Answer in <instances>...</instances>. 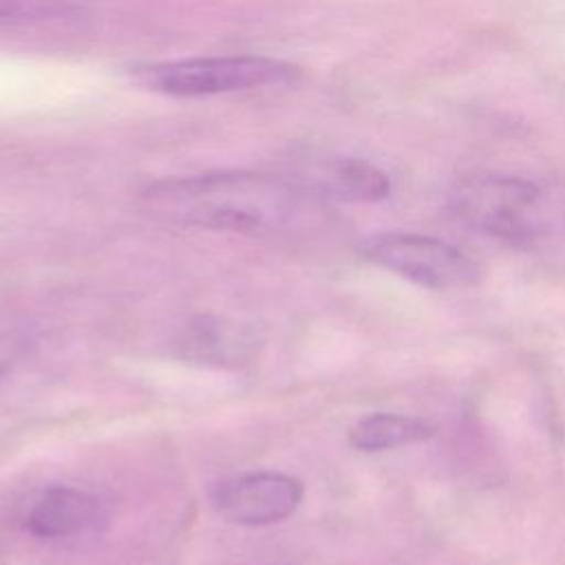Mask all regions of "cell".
<instances>
[{"label":"cell","instance_id":"cell-2","mask_svg":"<svg viewBox=\"0 0 565 565\" xmlns=\"http://www.w3.org/2000/svg\"><path fill=\"white\" fill-rule=\"evenodd\" d=\"M543 190L523 177L475 172L461 177L450 194L455 214L472 230L516 247L541 234Z\"/></svg>","mask_w":565,"mask_h":565},{"label":"cell","instance_id":"cell-9","mask_svg":"<svg viewBox=\"0 0 565 565\" xmlns=\"http://www.w3.org/2000/svg\"><path fill=\"white\" fill-rule=\"evenodd\" d=\"M435 433L437 426L422 417L399 413H373L358 419L349 428V444L362 452H382L426 441L435 437Z\"/></svg>","mask_w":565,"mask_h":565},{"label":"cell","instance_id":"cell-4","mask_svg":"<svg viewBox=\"0 0 565 565\" xmlns=\"http://www.w3.org/2000/svg\"><path fill=\"white\" fill-rule=\"evenodd\" d=\"M360 252L366 260L435 291L475 287L483 278L481 265L463 249L426 234H373L364 238Z\"/></svg>","mask_w":565,"mask_h":565},{"label":"cell","instance_id":"cell-11","mask_svg":"<svg viewBox=\"0 0 565 565\" xmlns=\"http://www.w3.org/2000/svg\"><path fill=\"white\" fill-rule=\"evenodd\" d=\"M24 349V342L18 333L0 331V380L15 366Z\"/></svg>","mask_w":565,"mask_h":565},{"label":"cell","instance_id":"cell-3","mask_svg":"<svg viewBox=\"0 0 565 565\" xmlns=\"http://www.w3.org/2000/svg\"><path fill=\"white\" fill-rule=\"evenodd\" d=\"M298 75V68L274 57L227 55L192 57L161 62L137 68V82L170 97H205L234 90H249L271 84H285Z\"/></svg>","mask_w":565,"mask_h":565},{"label":"cell","instance_id":"cell-5","mask_svg":"<svg viewBox=\"0 0 565 565\" xmlns=\"http://www.w3.org/2000/svg\"><path fill=\"white\" fill-rule=\"evenodd\" d=\"M302 483L285 472L258 470L225 479L212 494L214 510L236 525H271L289 514L302 501Z\"/></svg>","mask_w":565,"mask_h":565},{"label":"cell","instance_id":"cell-1","mask_svg":"<svg viewBox=\"0 0 565 565\" xmlns=\"http://www.w3.org/2000/svg\"><path fill=\"white\" fill-rule=\"evenodd\" d=\"M141 205L150 216L174 225L265 234L294 221L300 190L256 172H210L159 181L143 190Z\"/></svg>","mask_w":565,"mask_h":565},{"label":"cell","instance_id":"cell-7","mask_svg":"<svg viewBox=\"0 0 565 565\" xmlns=\"http://www.w3.org/2000/svg\"><path fill=\"white\" fill-rule=\"evenodd\" d=\"M300 192L344 203H377L391 194V179L358 157H311L298 166Z\"/></svg>","mask_w":565,"mask_h":565},{"label":"cell","instance_id":"cell-10","mask_svg":"<svg viewBox=\"0 0 565 565\" xmlns=\"http://www.w3.org/2000/svg\"><path fill=\"white\" fill-rule=\"evenodd\" d=\"M46 13L42 0H0V22H24Z\"/></svg>","mask_w":565,"mask_h":565},{"label":"cell","instance_id":"cell-8","mask_svg":"<svg viewBox=\"0 0 565 565\" xmlns=\"http://www.w3.org/2000/svg\"><path fill=\"white\" fill-rule=\"evenodd\" d=\"M104 521L102 501L71 486L44 490L26 514V527L40 539H66L97 527Z\"/></svg>","mask_w":565,"mask_h":565},{"label":"cell","instance_id":"cell-6","mask_svg":"<svg viewBox=\"0 0 565 565\" xmlns=\"http://www.w3.org/2000/svg\"><path fill=\"white\" fill-rule=\"evenodd\" d=\"M263 338L256 327L225 316H196L188 320L174 335L172 349L179 360L216 366L238 369L252 364Z\"/></svg>","mask_w":565,"mask_h":565}]
</instances>
